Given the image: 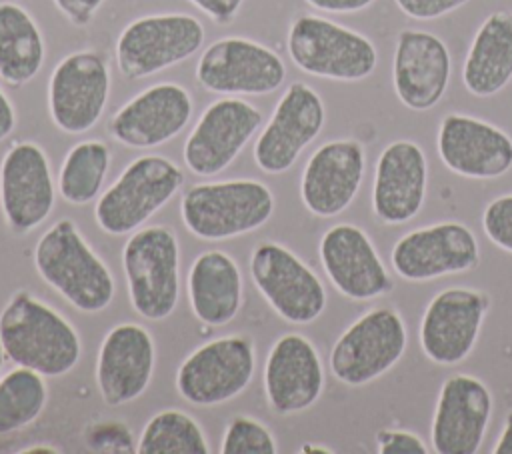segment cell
Wrapping results in <instances>:
<instances>
[{"label": "cell", "instance_id": "cell-27", "mask_svg": "<svg viewBox=\"0 0 512 454\" xmlns=\"http://www.w3.org/2000/svg\"><path fill=\"white\" fill-rule=\"evenodd\" d=\"M188 300L200 322L208 326L228 324L242 306L238 264L226 252H202L188 272Z\"/></svg>", "mask_w": 512, "mask_h": 454}, {"label": "cell", "instance_id": "cell-13", "mask_svg": "<svg viewBox=\"0 0 512 454\" xmlns=\"http://www.w3.org/2000/svg\"><path fill=\"white\" fill-rule=\"evenodd\" d=\"M324 120L326 110L318 92L304 82H292L254 142L258 168L268 174L292 168L300 152L320 134Z\"/></svg>", "mask_w": 512, "mask_h": 454}, {"label": "cell", "instance_id": "cell-10", "mask_svg": "<svg viewBox=\"0 0 512 454\" xmlns=\"http://www.w3.org/2000/svg\"><path fill=\"white\" fill-rule=\"evenodd\" d=\"M286 66L268 46L228 36L212 42L196 66L198 84L214 94L260 96L282 86Z\"/></svg>", "mask_w": 512, "mask_h": 454}, {"label": "cell", "instance_id": "cell-4", "mask_svg": "<svg viewBox=\"0 0 512 454\" xmlns=\"http://www.w3.org/2000/svg\"><path fill=\"white\" fill-rule=\"evenodd\" d=\"M286 46L292 62L318 78L356 82L368 78L378 64L372 40L314 14H302L290 24Z\"/></svg>", "mask_w": 512, "mask_h": 454}, {"label": "cell", "instance_id": "cell-6", "mask_svg": "<svg viewBox=\"0 0 512 454\" xmlns=\"http://www.w3.org/2000/svg\"><path fill=\"white\" fill-rule=\"evenodd\" d=\"M182 182L184 174L172 160L158 154L140 156L98 198L94 218L110 236L130 234L154 216Z\"/></svg>", "mask_w": 512, "mask_h": 454}, {"label": "cell", "instance_id": "cell-11", "mask_svg": "<svg viewBox=\"0 0 512 454\" xmlns=\"http://www.w3.org/2000/svg\"><path fill=\"white\" fill-rule=\"evenodd\" d=\"M250 276L276 314L292 324H308L326 308L320 278L294 252L276 242L254 246Z\"/></svg>", "mask_w": 512, "mask_h": 454}, {"label": "cell", "instance_id": "cell-35", "mask_svg": "<svg viewBox=\"0 0 512 454\" xmlns=\"http://www.w3.org/2000/svg\"><path fill=\"white\" fill-rule=\"evenodd\" d=\"M376 444L380 454H428L426 444L406 430H380Z\"/></svg>", "mask_w": 512, "mask_h": 454}, {"label": "cell", "instance_id": "cell-25", "mask_svg": "<svg viewBox=\"0 0 512 454\" xmlns=\"http://www.w3.org/2000/svg\"><path fill=\"white\" fill-rule=\"evenodd\" d=\"M154 372V340L138 324H118L102 340L96 384L108 406H120L144 394Z\"/></svg>", "mask_w": 512, "mask_h": 454}, {"label": "cell", "instance_id": "cell-7", "mask_svg": "<svg viewBox=\"0 0 512 454\" xmlns=\"http://www.w3.org/2000/svg\"><path fill=\"white\" fill-rule=\"evenodd\" d=\"M204 42V26L190 14H150L130 22L116 40L122 76L136 80L162 72L194 56Z\"/></svg>", "mask_w": 512, "mask_h": 454}, {"label": "cell", "instance_id": "cell-14", "mask_svg": "<svg viewBox=\"0 0 512 454\" xmlns=\"http://www.w3.org/2000/svg\"><path fill=\"white\" fill-rule=\"evenodd\" d=\"M262 124L256 106L240 98L212 102L184 142V162L198 176L226 170Z\"/></svg>", "mask_w": 512, "mask_h": 454}, {"label": "cell", "instance_id": "cell-23", "mask_svg": "<svg viewBox=\"0 0 512 454\" xmlns=\"http://www.w3.org/2000/svg\"><path fill=\"white\" fill-rule=\"evenodd\" d=\"M322 388L324 368L314 344L302 334L280 336L264 366L268 406L282 416L298 414L320 398Z\"/></svg>", "mask_w": 512, "mask_h": 454}, {"label": "cell", "instance_id": "cell-31", "mask_svg": "<svg viewBox=\"0 0 512 454\" xmlns=\"http://www.w3.org/2000/svg\"><path fill=\"white\" fill-rule=\"evenodd\" d=\"M48 390L44 376L18 366L0 378V436L22 430L44 410Z\"/></svg>", "mask_w": 512, "mask_h": 454}, {"label": "cell", "instance_id": "cell-32", "mask_svg": "<svg viewBox=\"0 0 512 454\" xmlns=\"http://www.w3.org/2000/svg\"><path fill=\"white\" fill-rule=\"evenodd\" d=\"M138 454H206L210 452L198 422L182 410L154 414L138 440Z\"/></svg>", "mask_w": 512, "mask_h": 454}, {"label": "cell", "instance_id": "cell-40", "mask_svg": "<svg viewBox=\"0 0 512 454\" xmlns=\"http://www.w3.org/2000/svg\"><path fill=\"white\" fill-rule=\"evenodd\" d=\"M16 126V112L8 96L0 90V142L12 134Z\"/></svg>", "mask_w": 512, "mask_h": 454}, {"label": "cell", "instance_id": "cell-38", "mask_svg": "<svg viewBox=\"0 0 512 454\" xmlns=\"http://www.w3.org/2000/svg\"><path fill=\"white\" fill-rule=\"evenodd\" d=\"M196 8H200L210 20L218 24H228L236 18L244 0H190Z\"/></svg>", "mask_w": 512, "mask_h": 454}, {"label": "cell", "instance_id": "cell-5", "mask_svg": "<svg viewBox=\"0 0 512 454\" xmlns=\"http://www.w3.org/2000/svg\"><path fill=\"white\" fill-rule=\"evenodd\" d=\"M132 308L148 320L168 318L180 296V250L172 228L134 230L122 250Z\"/></svg>", "mask_w": 512, "mask_h": 454}, {"label": "cell", "instance_id": "cell-22", "mask_svg": "<svg viewBox=\"0 0 512 454\" xmlns=\"http://www.w3.org/2000/svg\"><path fill=\"white\" fill-rule=\"evenodd\" d=\"M366 156L358 140H330L314 150L308 158L300 196L304 206L320 216L330 218L346 210L356 198L364 178Z\"/></svg>", "mask_w": 512, "mask_h": 454}, {"label": "cell", "instance_id": "cell-8", "mask_svg": "<svg viewBox=\"0 0 512 454\" xmlns=\"http://www.w3.org/2000/svg\"><path fill=\"white\" fill-rule=\"evenodd\" d=\"M408 332L392 308H372L352 322L330 352V370L348 386H362L388 372L404 354Z\"/></svg>", "mask_w": 512, "mask_h": 454}, {"label": "cell", "instance_id": "cell-9", "mask_svg": "<svg viewBox=\"0 0 512 454\" xmlns=\"http://www.w3.org/2000/svg\"><path fill=\"white\" fill-rule=\"evenodd\" d=\"M250 336H222L190 352L176 372V388L196 406H214L244 392L254 376Z\"/></svg>", "mask_w": 512, "mask_h": 454}, {"label": "cell", "instance_id": "cell-20", "mask_svg": "<svg viewBox=\"0 0 512 454\" xmlns=\"http://www.w3.org/2000/svg\"><path fill=\"white\" fill-rule=\"evenodd\" d=\"M192 116L188 90L174 82L154 84L128 100L110 120L112 138L128 148H154L176 138Z\"/></svg>", "mask_w": 512, "mask_h": 454}, {"label": "cell", "instance_id": "cell-19", "mask_svg": "<svg viewBox=\"0 0 512 454\" xmlns=\"http://www.w3.org/2000/svg\"><path fill=\"white\" fill-rule=\"evenodd\" d=\"M436 146L444 166L464 178L490 180L512 168V138L474 116H444L438 126Z\"/></svg>", "mask_w": 512, "mask_h": 454}, {"label": "cell", "instance_id": "cell-16", "mask_svg": "<svg viewBox=\"0 0 512 454\" xmlns=\"http://www.w3.org/2000/svg\"><path fill=\"white\" fill-rule=\"evenodd\" d=\"M396 274L410 282H426L472 270L480 260L474 232L460 222H440L404 234L390 254Z\"/></svg>", "mask_w": 512, "mask_h": 454}, {"label": "cell", "instance_id": "cell-37", "mask_svg": "<svg viewBox=\"0 0 512 454\" xmlns=\"http://www.w3.org/2000/svg\"><path fill=\"white\" fill-rule=\"evenodd\" d=\"M104 0H54L56 8L74 24L86 26L92 22L94 14L102 6Z\"/></svg>", "mask_w": 512, "mask_h": 454}, {"label": "cell", "instance_id": "cell-2", "mask_svg": "<svg viewBox=\"0 0 512 454\" xmlns=\"http://www.w3.org/2000/svg\"><path fill=\"white\" fill-rule=\"evenodd\" d=\"M40 278L82 312H100L114 298V278L70 218L50 226L34 248Z\"/></svg>", "mask_w": 512, "mask_h": 454}, {"label": "cell", "instance_id": "cell-29", "mask_svg": "<svg viewBox=\"0 0 512 454\" xmlns=\"http://www.w3.org/2000/svg\"><path fill=\"white\" fill-rule=\"evenodd\" d=\"M44 54L34 18L14 2H0V78L10 86L30 82L40 72Z\"/></svg>", "mask_w": 512, "mask_h": 454}, {"label": "cell", "instance_id": "cell-18", "mask_svg": "<svg viewBox=\"0 0 512 454\" xmlns=\"http://www.w3.org/2000/svg\"><path fill=\"white\" fill-rule=\"evenodd\" d=\"M492 414L488 386L470 374L450 376L438 394L432 418V448L438 454H476Z\"/></svg>", "mask_w": 512, "mask_h": 454}, {"label": "cell", "instance_id": "cell-33", "mask_svg": "<svg viewBox=\"0 0 512 454\" xmlns=\"http://www.w3.org/2000/svg\"><path fill=\"white\" fill-rule=\"evenodd\" d=\"M222 454H276V442L270 430L254 418L236 416L226 426L222 446Z\"/></svg>", "mask_w": 512, "mask_h": 454}, {"label": "cell", "instance_id": "cell-12", "mask_svg": "<svg viewBox=\"0 0 512 454\" xmlns=\"http://www.w3.org/2000/svg\"><path fill=\"white\" fill-rule=\"evenodd\" d=\"M110 94V70L94 50L72 52L52 70L48 108L52 122L68 134L88 132L100 120Z\"/></svg>", "mask_w": 512, "mask_h": 454}, {"label": "cell", "instance_id": "cell-26", "mask_svg": "<svg viewBox=\"0 0 512 454\" xmlns=\"http://www.w3.org/2000/svg\"><path fill=\"white\" fill-rule=\"evenodd\" d=\"M428 164L424 150L412 140L388 144L376 162L372 210L384 224L412 220L426 198Z\"/></svg>", "mask_w": 512, "mask_h": 454}, {"label": "cell", "instance_id": "cell-24", "mask_svg": "<svg viewBox=\"0 0 512 454\" xmlns=\"http://www.w3.org/2000/svg\"><path fill=\"white\" fill-rule=\"evenodd\" d=\"M392 82L398 100L416 112L434 108L450 82V52L432 32L406 28L398 34Z\"/></svg>", "mask_w": 512, "mask_h": 454}, {"label": "cell", "instance_id": "cell-30", "mask_svg": "<svg viewBox=\"0 0 512 454\" xmlns=\"http://www.w3.org/2000/svg\"><path fill=\"white\" fill-rule=\"evenodd\" d=\"M110 166V150L100 140H82L74 144L60 168V196L74 206L92 202L104 184Z\"/></svg>", "mask_w": 512, "mask_h": 454}, {"label": "cell", "instance_id": "cell-42", "mask_svg": "<svg viewBox=\"0 0 512 454\" xmlns=\"http://www.w3.org/2000/svg\"><path fill=\"white\" fill-rule=\"evenodd\" d=\"M302 452H332L330 448H318V446H304Z\"/></svg>", "mask_w": 512, "mask_h": 454}, {"label": "cell", "instance_id": "cell-34", "mask_svg": "<svg viewBox=\"0 0 512 454\" xmlns=\"http://www.w3.org/2000/svg\"><path fill=\"white\" fill-rule=\"evenodd\" d=\"M482 228L492 244L512 254V194L498 196L484 208Z\"/></svg>", "mask_w": 512, "mask_h": 454}, {"label": "cell", "instance_id": "cell-15", "mask_svg": "<svg viewBox=\"0 0 512 454\" xmlns=\"http://www.w3.org/2000/svg\"><path fill=\"white\" fill-rule=\"evenodd\" d=\"M490 298L472 288H446L426 306L420 322V348L440 366L460 364L474 348Z\"/></svg>", "mask_w": 512, "mask_h": 454}, {"label": "cell", "instance_id": "cell-36", "mask_svg": "<svg viewBox=\"0 0 512 454\" xmlns=\"http://www.w3.org/2000/svg\"><path fill=\"white\" fill-rule=\"evenodd\" d=\"M396 6L414 20H432L440 18L456 8L464 6L468 0H394Z\"/></svg>", "mask_w": 512, "mask_h": 454}, {"label": "cell", "instance_id": "cell-3", "mask_svg": "<svg viewBox=\"0 0 512 454\" xmlns=\"http://www.w3.org/2000/svg\"><path fill=\"white\" fill-rule=\"evenodd\" d=\"M274 212L270 188L258 180L190 186L180 204L182 222L200 240H228L264 226Z\"/></svg>", "mask_w": 512, "mask_h": 454}, {"label": "cell", "instance_id": "cell-39", "mask_svg": "<svg viewBox=\"0 0 512 454\" xmlns=\"http://www.w3.org/2000/svg\"><path fill=\"white\" fill-rule=\"evenodd\" d=\"M374 0H306L308 6L320 10V12H332V14H350L360 12L368 8Z\"/></svg>", "mask_w": 512, "mask_h": 454}, {"label": "cell", "instance_id": "cell-1", "mask_svg": "<svg viewBox=\"0 0 512 454\" xmlns=\"http://www.w3.org/2000/svg\"><path fill=\"white\" fill-rule=\"evenodd\" d=\"M0 342L14 364L48 378L68 374L82 352L74 326L26 290L12 294L0 314Z\"/></svg>", "mask_w": 512, "mask_h": 454}, {"label": "cell", "instance_id": "cell-41", "mask_svg": "<svg viewBox=\"0 0 512 454\" xmlns=\"http://www.w3.org/2000/svg\"><path fill=\"white\" fill-rule=\"evenodd\" d=\"M494 454H512V410L506 414V422H504V430L496 442V446L492 448Z\"/></svg>", "mask_w": 512, "mask_h": 454}, {"label": "cell", "instance_id": "cell-43", "mask_svg": "<svg viewBox=\"0 0 512 454\" xmlns=\"http://www.w3.org/2000/svg\"><path fill=\"white\" fill-rule=\"evenodd\" d=\"M4 348H2V342H0V370H2V364H4Z\"/></svg>", "mask_w": 512, "mask_h": 454}, {"label": "cell", "instance_id": "cell-28", "mask_svg": "<svg viewBox=\"0 0 512 454\" xmlns=\"http://www.w3.org/2000/svg\"><path fill=\"white\" fill-rule=\"evenodd\" d=\"M512 80V12L496 10L480 24L464 66V88L478 98L500 92Z\"/></svg>", "mask_w": 512, "mask_h": 454}, {"label": "cell", "instance_id": "cell-17", "mask_svg": "<svg viewBox=\"0 0 512 454\" xmlns=\"http://www.w3.org/2000/svg\"><path fill=\"white\" fill-rule=\"evenodd\" d=\"M0 202L6 224L16 234L40 226L54 208V180L44 150L34 142H16L0 164Z\"/></svg>", "mask_w": 512, "mask_h": 454}, {"label": "cell", "instance_id": "cell-21", "mask_svg": "<svg viewBox=\"0 0 512 454\" xmlns=\"http://www.w3.org/2000/svg\"><path fill=\"white\" fill-rule=\"evenodd\" d=\"M320 262L334 288L356 302L392 290V278L368 234L354 224H336L320 238Z\"/></svg>", "mask_w": 512, "mask_h": 454}]
</instances>
